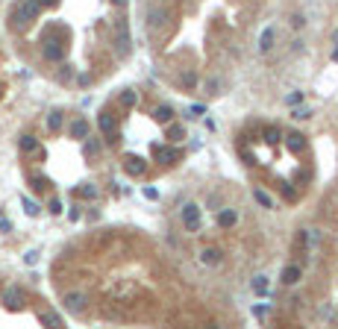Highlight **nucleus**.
<instances>
[{
	"mask_svg": "<svg viewBox=\"0 0 338 329\" xmlns=\"http://www.w3.org/2000/svg\"><path fill=\"white\" fill-rule=\"evenodd\" d=\"M130 50H132L130 24H127V18H118V21H115V53L124 59V56H130Z\"/></svg>",
	"mask_w": 338,
	"mask_h": 329,
	"instance_id": "nucleus-1",
	"label": "nucleus"
},
{
	"mask_svg": "<svg viewBox=\"0 0 338 329\" xmlns=\"http://www.w3.org/2000/svg\"><path fill=\"white\" fill-rule=\"evenodd\" d=\"M38 12H41V0H24V3L15 9L12 21H15V26H26L29 21L38 18Z\"/></svg>",
	"mask_w": 338,
	"mask_h": 329,
	"instance_id": "nucleus-2",
	"label": "nucleus"
},
{
	"mask_svg": "<svg viewBox=\"0 0 338 329\" xmlns=\"http://www.w3.org/2000/svg\"><path fill=\"white\" fill-rule=\"evenodd\" d=\"M182 227L188 232H197L200 229V206L197 203H185L182 206Z\"/></svg>",
	"mask_w": 338,
	"mask_h": 329,
	"instance_id": "nucleus-3",
	"label": "nucleus"
},
{
	"mask_svg": "<svg viewBox=\"0 0 338 329\" xmlns=\"http://www.w3.org/2000/svg\"><path fill=\"white\" fill-rule=\"evenodd\" d=\"M274 44H277V26L271 24V26H265L262 35H259V53H271Z\"/></svg>",
	"mask_w": 338,
	"mask_h": 329,
	"instance_id": "nucleus-4",
	"label": "nucleus"
},
{
	"mask_svg": "<svg viewBox=\"0 0 338 329\" xmlns=\"http://www.w3.org/2000/svg\"><path fill=\"white\" fill-rule=\"evenodd\" d=\"M124 171H127L130 177H141V174L147 171V162H144L141 156H127V159H124Z\"/></svg>",
	"mask_w": 338,
	"mask_h": 329,
	"instance_id": "nucleus-5",
	"label": "nucleus"
},
{
	"mask_svg": "<svg viewBox=\"0 0 338 329\" xmlns=\"http://www.w3.org/2000/svg\"><path fill=\"white\" fill-rule=\"evenodd\" d=\"M280 279H283V285H297V282L303 279V268H300V265H288Z\"/></svg>",
	"mask_w": 338,
	"mask_h": 329,
	"instance_id": "nucleus-6",
	"label": "nucleus"
},
{
	"mask_svg": "<svg viewBox=\"0 0 338 329\" xmlns=\"http://www.w3.org/2000/svg\"><path fill=\"white\" fill-rule=\"evenodd\" d=\"M238 224V212L235 209H221L218 212V227L221 229H230V227H235Z\"/></svg>",
	"mask_w": 338,
	"mask_h": 329,
	"instance_id": "nucleus-7",
	"label": "nucleus"
},
{
	"mask_svg": "<svg viewBox=\"0 0 338 329\" xmlns=\"http://www.w3.org/2000/svg\"><path fill=\"white\" fill-rule=\"evenodd\" d=\"M82 306H85V294H79V291H74V294H65V309L68 312H82Z\"/></svg>",
	"mask_w": 338,
	"mask_h": 329,
	"instance_id": "nucleus-8",
	"label": "nucleus"
},
{
	"mask_svg": "<svg viewBox=\"0 0 338 329\" xmlns=\"http://www.w3.org/2000/svg\"><path fill=\"white\" fill-rule=\"evenodd\" d=\"M41 53H44V59H50V62H59V59L65 56V47H62L59 41H47Z\"/></svg>",
	"mask_w": 338,
	"mask_h": 329,
	"instance_id": "nucleus-9",
	"label": "nucleus"
},
{
	"mask_svg": "<svg viewBox=\"0 0 338 329\" xmlns=\"http://www.w3.org/2000/svg\"><path fill=\"white\" fill-rule=\"evenodd\" d=\"M286 147H288L291 153H303V147H306V138H303L300 132H288V135H286Z\"/></svg>",
	"mask_w": 338,
	"mask_h": 329,
	"instance_id": "nucleus-10",
	"label": "nucleus"
},
{
	"mask_svg": "<svg viewBox=\"0 0 338 329\" xmlns=\"http://www.w3.org/2000/svg\"><path fill=\"white\" fill-rule=\"evenodd\" d=\"M200 262H203V265H218V262H221V250L203 247V250H200Z\"/></svg>",
	"mask_w": 338,
	"mask_h": 329,
	"instance_id": "nucleus-11",
	"label": "nucleus"
},
{
	"mask_svg": "<svg viewBox=\"0 0 338 329\" xmlns=\"http://www.w3.org/2000/svg\"><path fill=\"white\" fill-rule=\"evenodd\" d=\"M3 303H6V309H18V306H21V291H18V288H6Z\"/></svg>",
	"mask_w": 338,
	"mask_h": 329,
	"instance_id": "nucleus-12",
	"label": "nucleus"
},
{
	"mask_svg": "<svg viewBox=\"0 0 338 329\" xmlns=\"http://www.w3.org/2000/svg\"><path fill=\"white\" fill-rule=\"evenodd\" d=\"M156 156H159L162 162H177V159H180V150H174V147H159V144H156Z\"/></svg>",
	"mask_w": 338,
	"mask_h": 329,
	"instance_id": "nucleus-13",
	"label": "nucleus"
},
{
	"mask_svg": "<svg viewBox=\"0 0 338 329\" xmlns=\"http://www.w3.org/2000/svg\"><path fill=\"white\" fill-rule=\"evenodd\" d=\"M253 200H256L262 209H274V200H271V194H268V191H262V188H253Z\"/></svg>",
	"mask_w": 338,
	"mask_h": 329,
	"instance_id": "nucleus-14",
	"label": "nucleus"
},
{
	"mask_svg": "<svg viewBox=\"0 0 338 329\" xmlns=\"http://www.w3.org/2000/svg\"><path fill=\"white\" fill-rule=\"evenodd\" d=\"M153 118H156L159 124H171V118H174V109H171V106H156Z\"/></svg>",
	"mask_w": 338,
	"mask_h": 329,
	"instance_id": "nucleus-15",
	"label": "nucleus"
},
{
	"mask_svg": "<svg viewBox=\"0 0 338 329\" xmlns=\"http://www.w3.org/2000/svg\"><path fill=\"white\" fill-rule=\"evenodd\" d=\"M165 18H168V12H165V9H153V12L147 15V21H150V29H156L159 24H165Z\"/></svg>",
	"mask_w": 338,
	"mask_h": 329,
	"instance_id": "nucleus-16",
	"label": "nucleus"
},
{
	"mask_svg": "<svg viewBox=\"0 0 338 329\" xmlns=\"http://www.w3.org/2000/svg\"><path fill=\"white\" fill-rule=\"evenodd\" d=\"M71 135L74 138H88V124L85 121H74L71 124Z\"/></svg>",
	"mask_w": 338,
	"mask_h": 329,
	"instance_id": "nucleus-17",
	"label": "nucleus"
},
{
	"mask_svg": "<svg viewBox=\"0 0 338 329\" xmlns=\"http://www.w3.org/2000/svg\"><path fill=\"white\" fill-rule=\"evenodd\" d=\"M18 147H21L24 153H29V150L38 147V141H35V135H21V138H18Z\"/></svg>",
	"mask_w": 338,
	"mask_h": 329,
	"instance_id": "nucleus-18",
	"label": "nucleus"
},
{
	"mask_svg": "<svg viewBox=\"0 0 338 329\" xmlns=\"http://www.w3.org/2000/svg\"><path fill=\"white\" fill-rule=\"evenodd\" d=\"M291 118H294V121H309V118H312V109H309V106H294Z\"/></svg>",
	"mask_w": 338,
	"mask_h": 329,
	"instance_id": "nucleus-19",
	"label": "nucleus"
},
{
	"mask_svg": "<svg viewBox=\"0 0 338 329\" xmlns=\"http://www.w3.org/2000/svg\"><path fill=\"white\" fill-rule=\"evenodd\" d=\"M47 129H53V132L62 129V115H59V112H50V115H47Z\"/></svg>",
	"mask_w": 338,
	"mask_h": 329,
	"instance_id": "nucleus-20",
	"label": "nucleus"
},
{
	"mask_svg": "<svg viewBox=\"0 0 338 329\" xmlns=\"http://www.w3.org/2000/svg\"><path fill=\"white\" fill-rule=\"evenodd\" d=\"M41 324H44V327H62V318H59V315H53V312H44V315H41Z\"/></svg>",
	"mask_w": 338,
	"mask_h": 329,
	"instance_id": "nucleus-21",
	"label": "nucleus"
},
{
	"mask_svg": "<svg viewBox=\"0 0 338 329\" xmlns=\"http://www.w3.org/2000/svg\"><path fill=\"white\" fill-rule=\"evenodd\" d=\"M97 124H100V129H103L106 135H109V132H115V121H112L109 115H100V118H97Z\"/></svg>",
	"mask_w": 338,
	"mask_h": 329,
	"instance_id": "nucleus-22",
	"label": "nucleus"
},
{
	"mask_svg": "<svg viewBox=\"0 0 338 329\" xmlns=\"http://www.w3.org/2000/svg\"><path fill=\"white\" fill-rule=\"evenodd\" d=\"M121 103H124V106H127V109H130V106H135V103H138V94H135V91H130V88H127V91H124V94H121Z\"/></svg>",
	"mask_w": 338,
	"mask_h": 329,
	"instance_id": "nucleus-23",
	"label": "nucleus"
},
{
	"mask_svg": "<svg viewBox=\"0 0 338 329\" xmlns=\"http://www.w3.org/2000/svg\"><path fill=\"white\" fill-rule=\"evenodd\" d=\"M253 291L256 294H268V277H256L253 279Z\"/></svg>",
	"mask_w": 338,
	"mask_h": 329,
	"instance_id": "nucleus-24",
	"label": "nucleus"
},
{
	"mask_svg": "<svg viewBox=\"0 0 338 329\" xmlns=\"http://www.w3.org/2000/svg\"><path fill=\"white\" fill-rule=\"evenodd\" d=\"M303 100H306V94H303V91H291V94L286 97V103H288V106H300Z\"/></svg>",
	"mask_w": 338,
	"mask_h": 329,
	"instance_id": "nucleus-25",
	"label": "nucleus"
},
{
	"mask_svg": "<svg viewBox=\"0 0 338 329\" xmlns=\"http://www.w3.org/2000/svg\"><path fill=\"white\" fill-rule=\"evenodd\" d=\"M303 26H306V15L294 12V15H291V29H303Z\"/></svg>",
	"mask_w": 338,
	"mask_h": 329,
	"instance_id": "nucleus-26",
	"label": "nucleus"
},
{
	"mask_svg": "<svg viewBox=\"0 0 338 329\" xmlns=\"http://www.w3.org/2000/svg\"><path fill=\"white\" fill-rule=\"evenodd\" d=\"M77 194H79V197H88V200H94V197H97V188H94V185L88 182V185H82V188H79Z\"/></svg>",
	"mask_w": 338,
	"mask_h": 329,
	"instance_id": "nucleus-27",
	"label": "nucleus"
},
{
	"mask_svg": "<svg viewBox=\"0 0 338 329\" xmlns=\"http://www.w3.org/2000/svg\"><path fill=\"white\" fill-rule=\"evenodd\" d=\"M168 135H171V141H180V138H185V129L182 127H171Z\"/></svg>",
	"mask_w": 338,
	"mask_h": 329,
	"instance_id": "nucleus-28",
	"label": "nucleus"
},
{
	"mask_svg": "<svg viewBox=\"0 0 338 329\" xmlns=\"http://www.w3.org/2000/svg\"><path fill=\"white\" fill-rule=\"evenodd\" d=\"M24 209H26V215H29V218H35V215H38V206H35L29 197H24Z\"/></svg>",
	"mask_w": 338,
	"mask_h": 329,
	"instance_id": "nucleus-29",
	"label": "nucleus"
},
{
	"mask_svg": "<svg viewBox=\"0 0 338 329\" xmlns=\"http://www.w3.org/2000/svg\"><path fill=\"white\" fill-rule=\"evenodd\" d=\"M182 85H185V88H194V85H197V74H191V71H188V74L182 76Z\"/></svg>",
	"mask_w": 338,
	"mask_h": 329,
	"instance_id": "nucleus-30",
	"label": "nucleus"
},
{
	"mask_svg": "<svg viewBox=\"0 0 338 329\" xmlns=\"http://www.w3.org/2000/svg\"><path fill=\"white\" fill-rule=\"evenodd\" d=\"M265 141H268V144H277V141H280V129H268V132H265Z\"/></svg>",
	"mask_w": 338,
	"mask_h": 329,
	"instance_id": "nucleus-31",
	"label": "nucleus"
},
{
	"mask_svg": "<svg viewBox=\"0 0 338 329\" xmlns=\"http://www.w3.org/2000/svg\"><path fill=\"white\" fill-rule=\"evenodd\" d=\"M85 153H88V156H97V153H100V144H97V141H85Z\"/></svg>",
	"mask_w": 338,
	"mask_h": 329,
	"instance_id": "nucleus-32",
	"label": "nucleus"
},
{
	"mask_svg": "<svg viewBox=\"0 0 338 329\" xmlns=\"http://www.w3.org/2000/svg\"><path fill=\"white\" fill-rule=\"evenodd\" d=\"M206 88H209V94H218V88H221V79H209V82H206Z\"/></svg>",
	"mask_w": 338,
	"mask_h": 329,
	"instance_id": "nucleus-33",
	"label": "nucleus"
},
{
	"mask_svg": "<svg viewBox=\"0 0 338 329\" xmlns=\"http://www.w3.org/2000/svg\"><path fill=\"white\" fill-rule=\"evenodd\" d=\"M144 197H147V200H159V191H156L153 185H147V188H144Z\"/></svg>",
	"mask_w": 338,
	"mask_h": 329,
	"instance_id": "nucleus-34",
	"label": "nucleus"
},
{
	"mask_svg": "<svg viewBox=\"0 0 338 329\" xmlns=\"http://www.w3.org/2000/svg\"><path fill=\"white\" fill-rule=\"evenodd\" d=\"M24 262H26V265H35V262H38V250H29V253L24 256Z\"/></svg>",
	"mask_w": 338,
	"mask_h": 329,
	"instance_id": "nucleus-35",
	"label": "nucleus"
},
{
	"mask_svg": "<svg viewBox=\"0 0 338 329\" xmlns=\"http://www.w3.org/2000/svg\"><path fill=\"white\" fill-rule=\"evenodd\" d=\"M50 212H53V215H62V203H59V200H56V197H53V200H50Z\"/></svg>",
	"mask_w": 338,
	"mask_h": 329,
	"instance_id": "nucleus-36",
	"label": "nucleus"
},
{
	"mask_svg": "<svg viewBox=\"0 0 338 329\" xmlns=\"http://www.w3.org/2000/svg\"><path fill=\"white\" fill-rule=\"evenodd\" d=\"M112 3H115V6H121V9L127 6V0H112Z\"/></svg>",
	"mask_w": 338,
	"mask_h": 329,
	"instance_id": "nucleus-37",
	"label": "nucleus"
},
{
	"mask_svg": "<svg viewBox=\"0 0 338 329\" xmlns=\"http://www.w3.org/2000/svg\"><path fill=\"white\" fill-rule=\"evenodd\" d=\"M333 62H338V44H336V50H333Z\"/></svg>",
	"mask_w": 338,
	"mask_h": 329,
	"instance_id": "nucleus-38",
	"label": "nucleus"
},
{
	"mask_svg": "<svg viewBox=\"0 0 338 329\" xmlns=\"http://www.w3.org/2000/svg\"><path fill=\"white\" fill-rule=\"evenodd\" d=\"M44 3H47V6H56V3H59V0H44Z\"/></svg>",
	"mask_w": 338,
	"mask_h": 329,
	"instance_id": "nucleus-39",
	"label": "nucleus"
},
{
	"mask_svg": "<svg viewBox=\"0 0 338 329\" xmlns=\"http://www.w3.org/2000/svg\"><path fill=\"white\" fill-rule=\"evenodd\" d=\"M333 41H336V44H338V29H336V32H333Z\"/></svg>",
	"mask_w": 338,
	"mask_h": 329,
	"instance_id": "nucleus-40",
	"label": "nucleus"
}]
</instances>
